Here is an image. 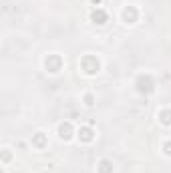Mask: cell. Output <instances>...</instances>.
<instances>
[{
  "mask_svg": "<svg viewBox=\"0 0 171 173\" xmlns=\"http://www.w3.org/2000/svg\"><path fill=\"white\" fill-rule=\"evenodd\" d=\"M111 163L109 161H101V173H111Z\"/></svg>",
  "mask_w": 171,
  "mask_h": 173,
  "instance_id": "obj_3",
  "label": "cell"
},
{
  "mask_svg": "<svg viewBox=\"0 0 171 173\" xmlns=\"http://www.w3.org/2000/svg\"><path fill=\"white\" fill-rule=\"evenodd\" d=\"M91 18H93V22H97V24H105V20H107V14H105L103 10H93Z\"/></svg>",
  "mask_w": 171,
  "mask_h": 173,
  "instance_id": "obj_1",
  "label": "cell"
},
{
  "mask_svg": "<svg viewBox=\"0 0 171 173\" xmlns=\"http://www.w3.org/2000/svg\"><path fill=\"white\" fill-rule=\"evenodd\" d=\"M83 139H85V141H91V139H93V135H91V131H89V129H83Z\"/></svg>",
  "mask_w": 171,
  "mask_h": 173,
  "instance_id": "obj_4",
  "label": "cell"
},
{
  "mask_svg": "<svg viewBox=\"0 0 171 173\" xmlns=\"http://www.w3.org/2000/svg\"><path fill=\"white\" fill-rule=\"evenodd\" d=\"M68 133H71V125H61V137L62 139H68V137H71V135H68Z\"/></svg>",
  "mask_w": 171,
  "mask_h": 173,
  "instance_id": "obj_2",
  "label": "cell"
}]
</instances>
